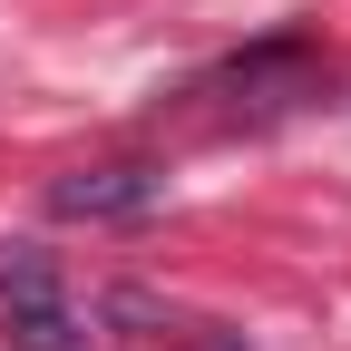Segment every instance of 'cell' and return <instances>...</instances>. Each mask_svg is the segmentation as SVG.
<instances>
[{
    "mask_svg": "<svg viewBox=\"0 0 351 351\" xmlns=\"http://www.w3.org/2000/svg\"><path fill=\"white\" fill-rule=\"evenodd\" d=\"M0 302H10V313H49V302H59V274H49L39 244H10V254H0Z\"/></svg>",
    "mask_w": 351,
    "mask_h": 351,
    "instance_id": "obj_2",
    "label": "cell"
},
{
    "mask_svg": "<svg viewBox=\"0 0 351 351\" xmlns=\"http://www.w3.org/2000/svg\"><path fill=\"white\" fill-rule=\"evenodd\" d=\"M10 341L20 351H88V332L59 313V302H49V313H10Z\"/></svg>",
    "mask_w": 351,
    "mask_h": 351,
    "instance_id": "obj_3",
    "label": "cell"
},
{
    "mask_svg": "<svg viewBox=\"0 0 351 351\" xmlns=\"http://www.w3.org/2000/svg\"><path fill=\"white\" fill-rule=\"evenodd\" d=\"M156 195H166V176H156V166H78V176H59V186H49V205H59V215H88V225L147 215Z\"/></svg>",
    "mask_w": 351,
    "mask_h": 351,
    "instance_id": "obj_1",
    "label": "cell"
}]
</instances>
